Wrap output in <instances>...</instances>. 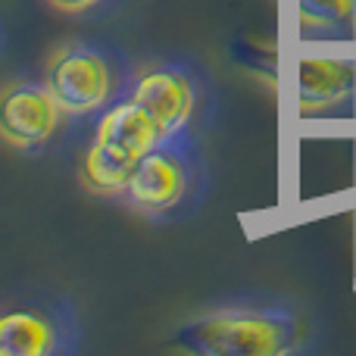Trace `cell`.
Listing matches in <instances>:
<instances>
[{
	"label": "cell",
	"instance_id": "6da1fadb",
	"mask_svg": "<svg viewBox=\"0 0 356 356\" xmlns=\"http://www.w3.org/2000/svg\"><path fill=\"white\" fill-rule=\"evenodd\" d=\"M300 316L282 300H234L184 322L175 347L197 356H284L300 344Z\"/></svg>",
	"mask_w": 356,
	"mask_h": 356
},
{
	"label": "cell",
	"instance_id": "7a4b0ae2",
	"mask_svg": "<svg viewBox=\"0 0 356 356\" xmlns=\"http://www.w3.org/2000/svg\"><path fill=\"white\" fill-rule=\"evenodd\" d=\"M207 194V160L200 154L194 129H188L169 138H156V144L131 172L122 200L147 219L181 222L200 213Z\"/></svg>",
	"mask_w": 356,
	"mask_h": 356
},
{
	"label": "cell",
	"instance_id": "3957f363",
	"mask_svg": "<svg viewBox=\"0 0 356 356\" xmlns=\"http://www.w3.org/2000/svg\"><path fill=\"white\" fill-rule=\"evenodd\" d=\"M44 81L63 113L72 119L100 116L131 94V72L122 50L104 41H69L47 56Z\"/></svg>",
	"mask_w": 356,
	"mask_h": 356
},
{
	"label": "cell",
	"instance_id": "277c9868",
	"mask_svg": "<svg viewBox=\"0 0 356 356\" xmlns=\"http://www.w3.org/2000/svg\"><path fill=\"white\" fill-rule=\"evenodd\" d=\"M156 125L135 97H122L97 116L91 147L81 154L79 178L91 194L122 197L141 156L156 144Z\"/></svg>",
	"mask_w": 356,
	"mask_h": 356
},
{
	"label": "cell",
	"instance_id": "5b68a950",
	"mask_svg": "<svg viewBox=\"0 0 356 356\" xmlns=\"http://www.w3.org/2000/svg\"><path fill=\"white\" fill-rule=\"evenodd\" d=\"M131 97L147 110L154 119L156 135L169 138L178 131L194 129L203 104H207V85L188 60H154L135 72Z\"/></svg>",
	"mask_w": 356,
	"mask_h": 356
},
{
	"label": "cell",
	"instance_id": "8992f818",
	"mask_svg": "<svg viewBox=\"0 0 356 356\" xmlns=\"http://www.w3.org/2000/svg\"><path fill=\"white\" fill-rule=\"evenodd\" d=\"M79 344V313L63 297L16 303L0 313V356H66Z\"/></svg>",
	"mask_w": 356,
	"mask_h": 356
},
{
	"label": "cell",
	"instance_id": "52a82bcc",
	"mask_svg": "<svg viewBox=\"0 0 356 356\" xmlns=\"http://www.w3.org/2000/svg\"><path fill=\"white\" fill-rule=\"evenodd\" d=\"M63 106L50 94L47 81H13L0 91V141L22 154H38L60 131Z\"/></svg>",
	"mask_w": 356,
	"mask_h": 356
},
{
	"label": "cell",
	"instance_id": "ba28073f",
	"mask_svg": "<svg viewBox=\"0 0 356 356\" xmlns=\"http://www.w3.org/2000/svg\"><path fill=\"white\" fill-rule=\"evenodd\" d=\"M300 81V113H328L347 106L356 91V60L338 54H307L297 69Z\"/></svg>",
	"mask_w": 356,
	"mask_h": 356
},
{
	"label": "cell",
	"instance_id": "9c48e42d",
	"mask_svg": "<svg viewBox=\"0 0 356 356\" xmlns=\"http://www.w3.org/2000/svg\"><path fill=\"white\" fill-rule=\"evenodd\" d=\"M356 0H300V31L307 41L350 38Z\"/></svg>",
	"mask_w": 356,
	"mask_h": 356
},
{
	"label": "cell",
	"instance_id": "30bf717a",
	"mask_svg": "<svg viewBox=\"0 0 356 356\" xmlns=\"http://www.w3.org/2000/svg\"><path fill=\"white\" fill-rule=\"evenodd\" d=\"M56 13L63 16H75V19H97L106 16V13L119 10L122 0H47Z\"/></svg>",
	"mask_w": 356,
	"mask_h": 356
}]
</instances>
